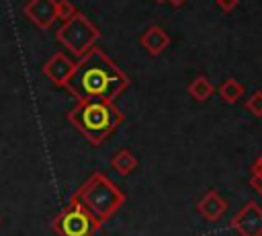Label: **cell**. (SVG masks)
Returning <instances> with one entry per match:
<instances>
[{
    "instance_id": "cell-1",
    "label": "cell",
    "mask_w": 262,
    "mask_h": 236,
    "mask_svg": "<svg viewBox=\"0 0 262 236\" xmlns=\"http://www.w3.org/2000/svg\"><path fill=\"white\" fill-rule=\"evenodd\" d=\"M129 86L127 74L100 49L92 47L78 57L66 90L76 101H113Z\"/></svg>"
},
{
    "instance_id": "cell-2",
    "label": "cell",
    "mask_w": 262,
    "mask_h": 236,
    "mask_svg": "<svg viewBox=\"0 0 262 236\" xmlns=\"http://www.w3.org/2000/svg\"><path fill=\"white\" fill-rule=\"evenodd\" d=\"M68 121L92 146H100L123 125L125 117L113 101H76L68 113Z\"/></svg>"
},
{
    "instance_id": "cell-3",
    "label": "cell",
    "mask_w": 262,
    "mask_h": 236,
    "mask_svg": "<svg viewBox=\"0 0 262 236\" xmlns=\"http://www.w3.org/2000/svg\"><path fill=\"white\" fill-rule=\"evenodd\" d=\"M74 197L82 201L98 222L111 220L127 201V195L104 172H92L76 189Z\"/></svg>"
},
{
    "instance_id": "cell-4",
    "label": "cell",
    "mask_w": 262,
    "mask_h": 236,
    "mask_svg": "<svg viewBox=\"0 0 262 236\" xmlns=\"http://www.w3.org/2000/svg\"><path fill=\"white\" fill-rule=\"evenodd\" d=\"M57 41L76 57H82L86 51H90L96 41L100 39V31L90 23V18L82 12H76L72 18L61 23V27L55 31Z\"/></svg>"
},
{
    "instance_id": "cell-5",
    "label": "cell",
    "mask_w": 262,
    "mask_h": 236,
    "mask_svg": "<svg viewBox=\"0 0 262 236\" xmlns=\"http://www.w3.org/2000/svg\"><path fill=\"white\" fill-rule=\"evenodd\" d=\"M100 226L102 222H98L74 195L68 207L53 220V230L57 232V236H92Z\"/></svg>"
},
{
    "instance_id": "cell-6",
    "label": "cell",
    "mask_w": 262,
    "mask_h": 236,
    "mask_svg": "<svg viewBox=\"0 0 262 236\" xmlns=\"http://www.w3.org/2000/svg\"><path fill=\"white\" fill-rule=\"evenodd\" d=\"M231 228L239 236H262V205L248 201L231 220Z\"/></svg>"
},
{
    "instance_id": "cell-7",
    "label": "cell",
    "mask_w": 262,
    "mask_h": 236,
    "mask_svg": "<svg viewBox=\"0 0 262 236\" xmlns=\"http://www.w3.org/2000/svg\"><path fill=\"white\" fill-rule=\"evenodd\" d=\"M74 68H76V62H74L72 57H68L66 53L57 51V53H53V55L43 64L41 72H43L45 78L51 80L53 86L63 88L66 82L70 80V76L74 74Z\"/></svg>"
},
{
    "instance_id": "cell-8",
    "label": "cell",
    "mask_w": 262,
    "mask_h": 236,
    "mask_svg": "<svg viewBox=\"0 0 262 236\" xmlns=\"http://www.w3.org/2000/svg\"><path fill=\"white\" fill-rule=\"evenodd\" d=\"M25 14L35 27H39L41 31H47L57 21L55 0H29L25 4Z\"/></svg>"
},
{
    "instance_id": "cell-9",
    "label": "cell",
    "mask_w": 262,
    "mask_h": 236,
    "mask_svg": "<svg viewBox=\"0 0 262 236\" xmlns=\"http://www.w3.org/2000/svg\"><path fill=\"white\" fill-rule=\"evenodd\" d=\"M196 211L207 220V222H219L225 211H227V201L225 197L215 191V189H209L199 201H196Z\"/></svg>"
},
{
    "instance_id": "cell-10",
    "label": "cell",
    "mask_w": 262,
    "mask_h": 236,
    "mask_svg": "<svg viewBox=\"0 0 262 236\" xmlns=\"http://www.w3.org/2000/svg\"><path fill=\"white\" fill-rule=\"evenodd\" d=\"M139 45L149 53V55H160L168 45H170V35L158 27V25H149L141 37H139Z\"/></svg>"
},
{
    "instance_id": "cell-11",
    "label": "cell",
    "mask_w": 262,
    "mask_h": 236,
    "mask_svg": "<svg viewBox=\"0 0 262 236\" xmlns=\"http://www.w3.org/2000/svg\"><path fill=\"white\" fill-rule=\"evenodd\" d=\"M111 168L113 170H117L119 174H123V176H127V174H131L135 168H137V158L129 152V150H119L113 158H111Z\"/></svg>"
},
{
    "instance_id": "cell-12",
    "label": "cell",
    "mask_w": 262,
    "mask_h": 236,
    "mask_svg": "<svg viewBox=\"0 0 262 236\" xmlns=\"http://www.w3.org/2000/svg\"><path fill=\"white\" fill-rule=\"evenodd\" d=\"M217 92H219V96H221L223 103L233 105V103H237V101L246 94V88H244V84L237 82L235 78H227V80L217 88Z\"/></svg>"
},
{
    "instance_id": "cell-13",
    "label": "cell",
    "mask_w": 262,
    "mask_h": 236,
    "mask_svg": "<svg viewBox=\"0 0 262 236\" xmlns=\"http://www.w3.org/2000/svg\"><path fill=\"white\" fill-rule=\"evenodd\" d=\"M213 92H215V86H213V82H211L207 76H196V78L188 84V94H190L194 101H199V103H205Z\"/></svg>"
},
{
    "instance_id": "cell-14",
    "label": "cell",
    "mask_w": 262,
    "mask_h": 236,
    "mask_svg": "<svg viewBox=\"0 0 262 236\" xmlns=\"http://www.w3.org/2000/svg\"><path fill=\"white\" fill-rule=\"evenodd\" d=\"M76 12H78V10H76V6H74L70 0H55V16H57V21L66 23V21L72 18Z\"/></svg>"
},
{
    "instance_id": "cell-15",
    "label": "cell",
    "mask_w": 262,
    "mask_h": 236,
    "mask_svg": "<svg viewBox=\"0 0 262 236\" xmlns=\"http://www.w3.org/2000/svg\"><path fill=\"white\" fill-rule=\"evenodd\" d=\"M246 109H248L254 117H262V90H254V92L248 96Z\"/></svg>"
},
{
    "instance_id": "cell-16",
    "label": "cell",
    "mask_w": 262,
    "mask_h": 236,
    "mask_svg": "<svg viewBox=\"0 0 262 236\" xmlns=\"http://www.w3.org/2000/svg\"><path fill=\"white\" fill-rule=\"evenodd\" d=\"M237 2H239V0H215V4H217L223 12H231V10L237 6Z\"/></svg>"
},
{
    "instance_id": "cell-17",
    "label": "cell",
    "mask_w": 262,
    "mask_h": 236,
    "mask_svg": "<svg viewBox=\"0 0 262 236\" xmlns=\"http://www.w3.org/2000/svg\"><path fill=\"white\" fill-rule=\"evenodd\" d=\"M250 187H252L256 193L262 195V174H252V179H250Z\"/></svg>"
},
{
    "instance_id": "cell-18",
    "label": "cell",
    "mask_w": 262,
    "mask_h": 236,
    "mask_svg": "<svg viewBox=\"0 0 262 236\" xmlns=\"http://www.w3.org/2000/svg\"><path fill=\"white\" fill-rule=\"evenodd\" d=\"M252 174H262V152L256 156V160L252 162Z\"/></svg>"
},
{
    "instance_id": "cell-19",
    "label": "cell",
    "mask_w": 262,
    "mask_h": 236,
    "mask_svg": "<svg viewBox=\"0 0 262 236\" xmlns=\"http://www.w3.org/2000/svg\"><path fill=\"white\" fill-rule=\"evenodd\" d=\"M168 2H170V4L174 6V8H178V6H182V4L186 2V0H168Z\"/></svg>"
},
{
    "instance_id": "cell-20",
    "label": "cell",
    "mask_w": 262,
    "mask_h": 236,
    "mask_svg": "<svg viewBox=\"0 0 262 236\" xmlns=\"http://www.w3.org/2000/svg\"><path fill=\"white\" fill-rule=\"evenodd\" d=\"M156 2H164V0H156Z\"/></svg>"
},
{
    "instance_id": "cell-21",
    "label": "cell",
    "mask_w": 262,
    "mask_h": 236,
    "mask_svg": "<svg viewBox=\"0 0 262 236\" xmlns=\"http://www.w3.org/2000/svg\"><path fill=\"white\" fill-rule=\"evenodd\" d=\"M0 222H2V218H0Z\"/></svg>"
}]
</instances>
